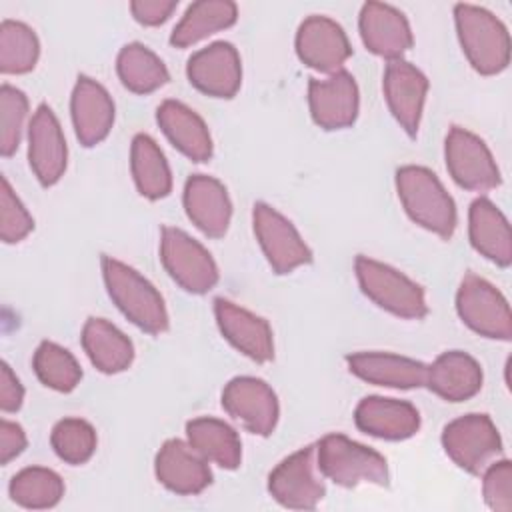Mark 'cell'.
Returning <instances> with one entry per match:
<instances>
[{
	"instance_id": "cell-31",
	"label": "cell",
	"mask_w": 512,
	"mask_h": 512,
	"mask_svg": "<svg viewBox=\"0 0 512 512\" xmlns=\"http://www.w3.org/2000/svg\"><path fill=\"white\" fill-rule=\"evenodd\" d=\"M130 168L138 192L148 200L170 194L172 176L158 144L148 134H136L130 148Z\"/></svg>"
},
{
	"instance_id": "cell-16",
	"label": "cell",
	"mask_w": 512,
	"mask_h": 512,
	"mask_svg": "<svg viewBox=\"0 0 512 512\" xmlns=\"http://www.w3.org/2000/svg\"><path fill=\"white\" fill-rule=\"evenodd\" d=\"M308 104L312 120L324 130H340L354 124L358 116V86L346 70L330 74L326 80L312 78L308 84Z\"/></svg>"
},
{
	"instance_id": "cell-42",
	"label": "cell",
	"mask_w": 512,
	"mask_h": 512,
	"mask_svg": "<svg viewBox=\"0 0 512 512\" xmlns=\"http://www.w3.org/2000/svg\"><path fill=\"white\" fill-rule=\"evenodd\" d=\"M26 448V434L20 424L0 420V462L8 464Z\"/></svg>"
},
{
	"instance_id": "cell-11",
	"label": "cell",
	"mask_w": 512,
	"mask_h": 512,
	"mask_svg": "<svg viewBox=\"0 0 512 512\" xmlns=\"http://www.w3.org/2000/svg\"><path fill=\"white\" fill-rule=\"evenodd\" d=\"M316 446H306L284 458L268 476L272 498L284 508L312 510L324 498L326 488L316 474Z\"/></svg>"
},
{
	"instance_id": "cell-7",
	"label": "cell",
	"mask_w": 512,
	"mask_h": 512,
	"mask_svg": "<svg viewBox=\"0 0 512 512\" xmlns=\"http://www.w3.org/2000/svg\"><path fill=\"white\" fill-rule=\"evenodd\" d=\"M160 260L170 278L186 292L204 294L218 282V268L210 252L180 228H162Z\"/></svg>"
},
{
	"instance_id": "cell-14",
	"label": "cell",
	"mask_w": 512,
	"mask_h": 512,
	"mask_svg": "<svg viewBox=\"0 0 512 512\" xmlns=\"http://www.w3.org/2000/svg\"><path fill=\"white\" fill-rule=\"evenodd\" d=\"M190 84L214 98H232L242 82V64L230 42H212L194 52L186 64Z\"/></svg>"
},
{
	"instance_id": "cell-29",
	"label": "cell",
	"mask_w": 512,
	"mask_h": 512,
	"mask_svg": "<svg viewBox=\"0 0 512 512\" xmlns=\"http://www.w3.org/2000/svg\"><path fill=\"white\" fill-rule=\"evenodd\" d=\"M188 444L220 468L234 470L242 460V444L232 426L218 418H194L186 424Z\"/></svg>"
},
{
	"instance_id": "cell-28",
	"label": "cell",
	"mask_w": 512,
	"mask_h": 512,
	"mask_svg": "<svg viewBox=\"0 0 512 512\" xmlns=\"http://www.w3.org/2000/svg\"><path fill=\"white\" fill-rule=\"evenodd\" d=\"M82 348L90 362L104 374H118L134 360V346L114 324L88 318L82 328Z\"/></svg>"
},
{
	"instance_id": "cell-24",
	"label": "cell",
	"mask_w": 512,
	"mask_h": 512,
	"mask_svg": "<svg viewBox=\"0 0 512 512\" xmlns=\"http://www.w3.org/2000/svg\"><path fill=\"white\" fill-rule=\"evenodd\" d=\"M348 370L360 380L388 388H418L426 382V364L390 354V352H358L346 356Z\"/></svg>"
},
{
	"instance_id": "cell-12",
	"label": "cell",
	"mask_w": 512,
	"mask_h": 512,
	"mask_svg": "<svg viewBox=\"0 0 512 512\" xmlns=\"http://www.w3.org/2000/svg\"><path fill=\"white\" fill-rule=\"evenodd\" d=\"M224 410L258 436H270L278 422V400L274 390L260 378L238 376L222 390Z\"/></svg>"
},
{
	"instance_id": "cell-36",
	"label": "cell",
	"mask_w": 512,
	"mask_h": 512,
	"mask_svg": "<svg viewBox=\"0 0 512 512\" xmlns=\"http://www.w3.org/2000/svg\"><path fill=\"white\" fill-rule=\"evenodd\" d=\"M50 444L66 464H84L96 450V430L82 418H64L52 428Z\"/></svg>"
},
{
	"instance_id": "cell-9",
	"label": "cell",
	"mask_w": 512,
	"mask_h": 512,
	"mask_svg": "<svg viewBox=\"0 0 512 512\" xmlns=\"http://www.w3.org/2000/svg\"><path fill=\"white\" fill-rule=\"evenodd\" d=\"M444 156L446 168L458 186L472 192H488L500 184V170L488 146L466 128H450Z\"/></svg>"
},
{
	"instance_id": "cell-5",
	"label": "cell",
	"mask_w": 512,
	"mask_h": 512,
	"mask_svg": "<svg viewBox=\"0 0 512 512\" xmlns=\"http://www.w3.org/2000/svg\"><path fill=\"white\" fill-rule=\"evenodd\" d=\"M354 270L362 292L380 308L410 320L426 316L428 306L424 290L396 268L368 256H358Z\"/></svg>"
},
{
	"instance_id": "cell-26",
	"label": "cell",
	"mask_w": 512,
	"mask_h": 512,
	"mask_svg": "<svg viewBox=\"0 0 512 512\" xmlns=\"http://www.w3.org/2000/svg\"><path fill=\"white\" fill-rule=\"evenodd\" d=\"M470 244L490 262L506 268L512 262V234L506 216L488 198H476L468 212Z\"/></svg>"
},
{
	"instance_id": "cell-6",
	"label": "cell",
	"mask_w": 512,
	"mask_h": 512,
	"mask_svg": "<svg viewBox=\"0 0 512 512\" xmlns=\"http://www.w3.org/2000/svg\"><path fill=\"white\" fill-rule=\"evenodd\" d=\"M456 310L462 322L484 338L510 340L512 314L506 298L488 280L466 274L456 292Z\"/></svg>"
},
{
	"instance_id": "cell-19",
	"label": "cell",
	"mask_w": 512,
	"mask_h": 512,
	"mask_svg": "<svg viewBox=\"0 0 512 512\" xmlns=\"http://www.w3.org/2000/svg\"><path fill=\"white\" fill-rule=\"evenodd\" d=\"M214 314L222 336L244 356L254 362H268L274 358V340L268 322L238 304L216 298Z\"/></svg>"
},
{
	"instance_id": "cell-10",
	"label": "cell",
	"mask_w": 512,
	"mask_h": 512,
	"mask_svg": "<svg viewBox=\"0 0 512 512\" xmlns=\"http://www.w3.org/2000/svg\"><path fill=\"white\" fill-rule=\"evenodd\" d=\"M256 240L276 274H288L294 268L312 262V252L300 238L288 218L264 202H256L252 210Z\"/></svg>"
},
{
	"instance_id": "cell-21",
	"label": "cell",
	"mask_w": 512,
	"mask_h": 512,
	"mask_svg": "<svg viewBox=\"0 0 512 512\" xmlns=\"http://www.w3.org/2000/svg\"><path fill=\"white\" fill-rule=\"evenodd\" d=\"M72 124L80 144H100L114 124V102L106 88L88 76H78L70 100Z\"/></svg>"
},
{
	"instance_id": "cell-17",
	"label": "cell",
	"mask_w": 512,
	"mask_h": 512,
	"mask_svg": "<svg viewBox=\"0 0 512 512\" xmlns=\"http://www.w3.org/2000/svg\"><path fill=\"white\" fill-rule=\"evenodd\" d=\"M384 98L396 122L408 136H416L428 92L426 76L410 62L390 60L384 70Z\"/></svg>"
},
{
	"instance_id": "cell-3",
	"label": "cell",
	"mask_w": 512,
	"mask_h": 512,
	"mask_svg": "<svg viewBox=\"0 0 512 512\" xmlns=\"http://www.w3.org/2000/svg\"><path fill=\"white\" fill-rule=\"evenodd\" d=\"M454 22L460 46L476 72L492 76L508 66L510 36L490 10L474 4H456Z\"/></svg>"
},
{
	"instance_id": "cell-23",
	"label": "cell",
	"mask_w": 512,
	"mask_h": 512,
	"mask_svg": "<svg viewBox=\"0 0 512 512\" xmlns=\"http://www.w3.org/2000/svg\"><path fill=\"white\" fill-rule=\"evenodd\" d=\"M356 426L376 438L404 440L418 432L420 414L404 400L366 396L354 410Z\"/></svg>"
},
{
	"instance_id": "cell-41",
	"label": "cell",
	"mask_w": 512,
	"mask_h": 512,
	"mask_svg": "<svg viewBox=\"0 0 512 512\" xmlns=\"http://www.w3.org/2000/svg\"><path fill=\"white\" fill-rule=\"evenodd\" d=\"M24 388L20 380L14 376L10 366L2 362L0 366V408L2 412H16L22 406Z\"/></svg>"
},
{
	"instance_id": "cell-2",
	"label": "cell",
	"mask_w": 512,
	"mask_h": 512,
	"mask_svg": "<svg viewBox=\"0 0 512 512\" xmlns=\"http://www.w3.org/2000/svg\"><path fill=\"white\" fill-rule=\"evenodd\" d=\"M102 276L112 302L120 312L148 334H160L168 328V312L160 292L134 268L102 256Z\"/></svg>"
},
{
	"instance_id": "cell-32",
	"label": "cell",
	"mask_w": 512,
	"mask_h": 512,
	"mask_svg": "<svg viewBox=\"0 0 512 512\" xmlns=\"http://www.w3.org/2000/svg\"><path fill=\"white\" fill-rule=\"evenodd\" d=\"M116 70L122 84L134 94H150L168 82L164 62L140 42H130L118 52Z\"/></svg>"
},
{
	"instance_id": "cell-34",
	"label": "cell",
	"mask_w": 512,
	"mask_h": 512,
	"mask_svg": "<svg viewBox=\"0 0 512 512\" xmlns=\"http://www.w3.org/2000/svg\"><path fill=\"white\" fill-rule=\"evenodd\" d=\"M40 44L30 26L16 20L0 24V70L2 74H24L36 66Z\"/></svg>"
},
{
	"instance_id": "cell-4",
	"label": "cell",
	"mask_w": 512,
	"mask_h": 512,
	"mask_svg": "<svg viewBox=\"0 0 512 512\" xmlns=\"http://www.w3.org/2000/svg\"><path fill=\"white\" fill-rule=\"evenodd\" d=\"M316 466L322 476L344 488L358 484H388L386 458L344 434H326L318 442Z\"/></svg>"
},
{
	"instance_id": "cell-8",
	"label": "cell",
	"mask_w": 512,
	"mask_h": 512,
	"mask_svg": "<svg viewBox=\"0 0 512 512\" xmlns=\"http://www.w3.org/2000/svg\"><path fill=\"white\" fill-rule=\"evenodd\" d=\"M442 446L462 470L480 474L502 452V438L490 416L466 414L444 426Z\"/></svg>"
},
{
	"instance_id": "cell-39",
	"label": "cell",
	"mask_w": 512,
	"mask_h": 512,
	"mask_svg": "<svg viewBox=\"0 0 512 512\" xmlns=\"http://www.w3.org/2000/svg\"><path fill=\"white\" fill-rule=\"evenodd\" d=\"M482 494L486 504L496 512L512 510V464L510 460H498L484 468Z\"/></svg>"
},
{
	"instance_id": "cell-22",
	"label": "cell",
	"mask_w": 512,
	"mask_h": 512,
	"mask_svg": "<svg viewBox=\"0 0 512 512\" xmlns=\"http://www.w3.org/2000/svg\"><path fill=\"white\" fill-rule=\"evenodd\" d=\"M184 208L192 224L210 238L226 234L232 218V204L224 184L206 174H194L184 186Z\"/></svg>"
},
{
	"instance_id": "cell-37",
	"label": "cell",
	"mask_w": 512,
	"mask_h": 512,
	"mask_svg": "<svg viewBox=\"0 0 512 512\" xmlns=\"http://www.w3.org/2000/svg\"><path fill=\"white\" fill-rule=\"evenodd\" d=\"M28 112V100L22 90L2 84L0 88V152L12 156L20 144Z\"/></svg>"
},
{
	"instance_id": "cell-13",
	"label": "cell",
	"mask_w": 512,
	"mask_h": 512,
	"mask_svg": "<svg viewBox=\"0 0 512 512\" xmlns=\"http://www.w3.org/2000/svg\"><path fill=\"white\" fill-rule=\"evenodd\" d=\"M296 54L298 58L326 74L342 70V64L350 58L352 48L344 28L328 16H308L296 32Z\"/></svg>"
},
{
	"instance_id": "cell-18",
	"label": "cell",
	"mask_w": 512,
	"mask_h": 512,
	"mask_svg": "<svg viewBox=\"0 0 512 512\" xmlns=\"http://www.w3.org/2000/svg\"><path fill=\"white\" fill-rule=\"evenodd\" d=\"M206 462L208 460L200 456L190 444L172 438L166 440L158 450L154 472L158 482L170 492L192 496L200 494L212 482V472Z\"/></svg>"
},
{
	"instance_id": "cell-20",
	"label": "cell",
	"mask_w": 512,
	"mask_h": 512,
	"mask_svg": "<svg viewBox=\"0 0 512 512\" xmlns=\"http://www.w3.org/2000/svg\"><path fill=\"white\" fill-rule=\"evenodd\" d=\"M358 26L364 46L376 56L398 60L412 46L406 16L390 4L366 2L360 10Z\"/></svg>"
},
{
	"instance_id": "cell-15",
	"label": "cell",
	"mask_w": 512,
	"mask_h": 512,
	"mask_svg": "<svg viewBox=\"0 0 512 512\" xmlns=\"http://www.w3.org/2000/svg\"><path fill=\"white\" fill-rule=\"evenodd\" d=\"M68 150L58 118L48 104H40L28 126V162L42 186L56 184L66 170Z\"/></svg>"
},
{
	"instance_id": "cell-25",
	"label": "cell",
	"mask_w": 512,
	"mask_h": 512,
	"mask_svg": "<svg viewBox=\"0 0 512 512\" xmlns=\"http://www.w3.org/2000/svg\"><path fill=\"white\" fill-rule=\"evenodd\" d=\"M482 378V368L470 354L450 350L426 368L424 386L448 402H464L480 392Z\"/></svg>"
},
{
	"instance_id": "cell-30",
	"label": "cell",
	"mask_w": 512,
	"mask_h": 512,
	"mask_svg": "<svg viewBox=\"0 0 512 512\" xmlns=\"http://www.w3.org/2000/svg\"><path fill=\"white\" fill-rule=\"evenodd\" d=\"M238 8L230 0H200L192 2L180 22L170 34V44L176 48H186L202 38L224 30L236 22Z\"/></svg>"
},
{
	"instance_id": "cell-27",
	"label": "cell",
	"mask_w": 512,
	"mask_h": 512,
	"mask_svg": "<svg viewBox=\"0 0 512 512\" xmlns=\"http://www.w3.org/2000/svg\"><path fill=\"white\" fill-rule=\"evenodd\" d=\"M156 120L166 138L192 162H206L212 156V138L204 120L178 100H164Z\"/></svg>"
},
{
	"instance_id": "cell-38",
	"label": "cell",
	"mask_w": 512,
	"mask_h": 512,
	"mask_svg": "<svg viewBox=\"0 0 512 512\" xmlns=\"http://www.w3.org/2000/svg\"><path fill=\"white\" fill-rule=\"evenodd\" d=\"M0 182V236L6 244H14L24 240L32 232L34 220L16 196V192L10 188V182L4 176Z\"/></svg>"
},
{
	"instance_id": "cell-40",
	"label": "cell",
	"mask_w": 512,
	"mask_h": 512,
	"mask_svg": "<svg viewBox=\"0 0 512 512\" xmlns=\"http://www.w3.org/2000/svg\"><path fill=\"white\" fill-rule=\"evenodd\" d=\"M178 2L174 0H134L130 4L132 16L144 26H158L170 18Z\"/></svg>"
},
{
	"instance_id": "cell-1",
	"label": "cell",
	"mask_w": 512,
	"mask_h": 512,
	"mask_svg": "<svg viewBox=\"0 0 512 512\" xmlns=\"http://www.w3.org/2000/svg\"><path fill=\"white\" fill-rule=\"evenodd\" d=\"M398 198L418 226L450 238L456 228V206L436 174L424 166H402L396 172Z\"/></svg>"
},
{
	"instance_id": "cell-33",
	"label": "cell",
	"mask_w": 512,
	"mask_h": 512,
	"mask_svg": "<svg viewBox=\"0 0 512 512\" xmlns=\"http://www.w3.org/2000/svg\"><path fill=\"white\" fill-rule=\"evenodd\" d=\"M8 492L16 504L32 510H42L52 508L60 502V498L64 496V482L50 468L30 466L20 470L10 480Z\"/></svg>"
},
{
	"instance_id": "cell-35",
	"label": "cell",
	"mask_w": 512,
	"mask_h": 512,
	"mask_svg": "<svg viewBox=\"0 0 512 512\" xmlns=\"http://www.w3.org/2000/svg\"><path fill=\"white\" fill-rule=\"evenodd\" d=\"M32 366L38 380L58 392H72L82 378V368L76 358L66 348L48 340L40 342L36 348Z\"/></svg>"
}]
</instances>
